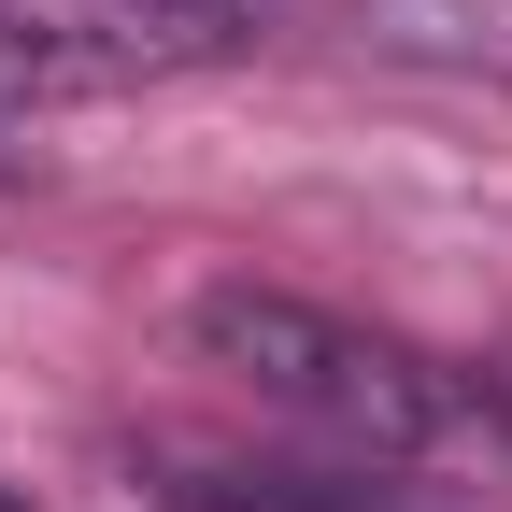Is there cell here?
I'll return each instance as SVG.
<instances>
[{
	"label": "cell",
	"mask_w": 512,
	"mask_h": 512,
	"mask_svg": "<svg viewBox=\"0 0 512 512\" xmlns=\"http://www.w3.org/2000/svg\"><path fill=\"white\" fill-rule=\"evenodd\" d=\"M185 342H200L256 413L313 427L356 470H413V456H441V427H456V384H441L427 356H399L384 328H342V313H313L285 285H200Z\"/></svg>",
	"instance_id": "cell-1"
},
{
	"label": "cell",
	"mask_w": 512,
	"mask_h": 512,
	"mask_svg": "<svg viewBox=\"0 0 512 512\" xmlns=\"http://www.w3.org/2000/svg\"><path fill=\"white\" fill-rule=\"evenodd\" d=\"M214 43H228V15H171V0H0V114L157 86Z\"/></svg>",
	"instance_id": "cell-2"
},
{
	"label": "cell",
	"mask_w": 512,
	"mask_h": 512,
	"mask_svg": "<svg viewBox=\"0 0 512 512\" xmlns=\"http://www.w3.org/2000/svg\"><path fill=\"white\" fill-rule=\"evenodd\" d=\"M171 15H228V0H171Z\"/></svg>",
	"instance_id": "cell-3"
}]
</instances>
